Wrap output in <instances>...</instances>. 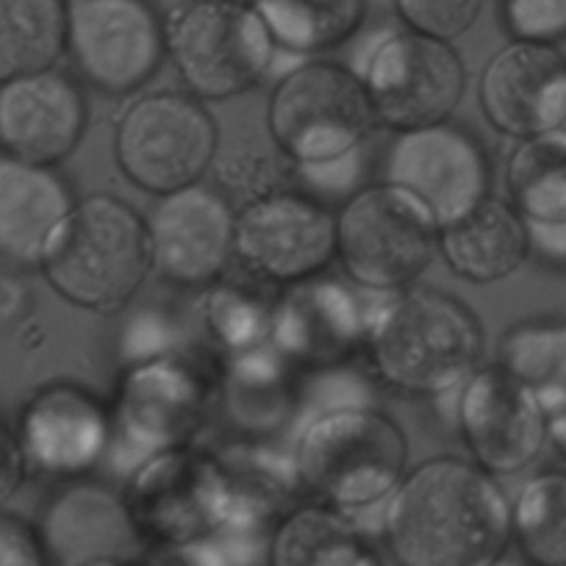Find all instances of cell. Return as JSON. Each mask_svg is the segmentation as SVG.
Returning <instances> with one entry per match:
<instances>
[{"mask_svg":"<svg viewBox=\"0 0 566 566\" xmlns=\"http://www.w3.org/2000/svg\"><path fill=\"white\" fill-rule=\"evenodd\" d=\"M549 442H553V448L558 450L560 455L566 459V411L555 413V417H549Z\"/></svg>","mask_w":566,"mask_h":566,"instance_id":"8d00e7d4","label":"cell"},{"mask_svg":"<svg viewBox=\"0 0 566 566\" xmlns=\"http://www.w3.org/2000/svg\"><path fill=\"white\" fill-rule=\"evenodd\" d=\"M220 156V128L187 90H156L125 103L114 119V161L150 198L203 181Z\"/></svg>","mask_w":566,"mask_h":566,"instance_id":"52a82bcc","label":"cell"},{"mask_svg":"<svg viewBox=\"0 0 566 566\" xmlns=\"http://www.w3.org/2000/svg\"><path fill=\"white\" fill-rule=\"evenodd\" d=\"M281 290L239 266L237 275H222L206 295V328L217 347L231 358L261 350L272 342V319Z\"/></svg>","mask_w":566,"mask_h":566,"instance_id":"83f0119b","label":"cell"},{"mask_svg":"<svg viewBox=\"0 0 566 566\" xmlns=\"http://www.w3.org/2000/svg\"><path fill=\"white\" fill-rule=\"evenodd\" d=\"M402 29L455 42L475 29L483 14V0H395Z\"/></svg>","mask_w":566,"mask_h":566,"instance_id":"4dcf8cb0","label":"cell"},{"mask_svg":"<svg viewBox=\"0 0 566 566\" xmlns=\"http://www.w3.org/2000/svg\"><path fill=\"white\" fill-rule=\"evenodd\" d=\"M497 364L525 386L547 417L566 411V323L564 319H522L503 331Z\"/></svg>","mask_w":566,"mask_h":566,"instance_id":"484cf974","label":"cell"},{"mask_svg":"<svg viewBox=\"0 0 566 566\" xmlns=\"http://www.w3.org/2000/svg\"><path fill=\"white\" fill-rule=\"evenodd\" d=\"M505 192L527 228L566 222V125L520 139L505 161Z\"/></svg>","mask_w":566,"mask_h":566,"instance_id":"d4e9b609","label":"cell"},{"mask_svg":"<svg viewBox=\"0 0 566 566\" xmlns=\"http://www.w3.org/2000/svg\"><path fill=\"white\" fill-rule=\"evenodd\" d=\"M295 483L350 520L386 509L408 472L406 431L373 406H334L303 424L292 459Z\"/></svg>","mask_w":566,"mask_h":566,"instance_id":"3957f363","label":"cell"},{"mask_svg":"<svg viewBox=\"0 0 566 566\" xmlns=\"http://www.w3.org/2000/svg\"><path fill=\"white\" fill-rule=\"evenodd\" d=\"M486 334L478 314L437 286L391 292L369 317L367 356L375 378L400 397L459 391L481 369Z\"/></svg>","mask_w":566,"mask_h":566,"instance_id":"7a4b0ae2","label":"cell"},{"mask_svg":"<svg viewBox=\"0 0 566 566\" xmlns=\"http://www.w3.org/2000/svg\"><path fill=\"white\" fill-rule=\"evenodd\" d=\"M154 272L181 290H209L233 264L237 209L220 187L198 181L159 195L145 211Z\"/></svg>","mask_w":566,"mask_h":566,"instance_id":"2e32d148","label":"cell"},{"mask_svg":"<svg viewBox=\"0 0 566 566\" xmlns=\"http://www.w3.org/2000/svg\"><path fill=\"white\" fill-rule=\"evenodd\" d=\"M165 20L167 59L198 101H233L270 73L277 45L250 0H187Z\"/></svg>","mask_w":566,"mask_h":566,"instance_id":"9c48e42d","label":"cell"},{"mask_svg":"<svg viewBox=\"0 0 566 566\" xmlns=\"http://www.w3.org/2000/svg\"><path fill=\"white\" fill-rule=\"evenodd\" d=\"M367 553L356 520L312 500L275 522L266 566H358Z\"/></svg>","mask_w":566,"mask_h":566,"instance_id":"cb8c5ba5","label":"cell"},{"mask_svg":"<svg viewBox=\"0 0 566 566\" xmlns=\"http://www.w3.org/2000/svg\"><path fill=\"white\" fill-rule=\"evenodd\" d=\"M277 51L319 56L358 34L369 0H250Z\"/></svg>","mask_w":566,"mask_h":566,"instance_id":"4316f807","label":"cell"},{"mask_svg":"<svg viewBox=\"0 0 566 566\" xmlns=\"http://www.w3.org/2000/svg\"><path fill=\"white\" fill-rule=\"evenodd\" d=\"M36 531L51 566L136 564L150 553L123 489L92 475L59 483L42 503Z\"/></svg>","mask_w":566,"mask_h":566,"instance_id":"e0dca14e","label":"cell"},{"mask_svg":"<svg viewBox=\"0 0 566 566\" xmlns=\"http://www.w3.org/2000/svg\"><path fill=\"white\" fill-rule=\"evenodd\" d=\"M217 400V378L209 367L184 353L139 358L123 375L112 406L108 461L130 467L170 450L189 448Z\"/></svg>","mask_w":566,"mask_h":566,"instance_id":"8992f818","label":"cell"},{"mask_svg":"<svg viewBox=\"0 0 566 566\" xmlns=\"http://www.w3.org/2000/svg\"><path fill=\"white\" fill-rule=\"evenodd\" d=\"M500 23L511 40L558 45L566 40V0H500Z\"/></svg>","mask_w":566,"mask_h":566,"instance_id":"d6a6232c","label":"cell"},{"mask_svg":"<svg viewBox=\"0 0 566 566\" xmlns=\"http://www.w3.org/2000/svg\"><path fill=\"white\" fill-rule=\"evenodd\" d=\"M380 533L395 566H489L511 544V500L475 461L433 455L406 472Z\"/></svg>","mask_w":566,"mask_h":566,"instance_id":"6da1fadb","label":"cell"},{"mask_svg":"<svg viewBox=\"0 0 566 566\" xmlns=\"http://www.w3.org/2000/svg\"><path fill=\"white\" fill-rule=\"evenodd\" d=\"M380 181L417 198L442 228L489 198L492 159L475 130L448 119L397 130L380 161Z\"/></svg>","mask_w":566,"mask_h":566,"instance_id":"5bb4252c","label":"cell"},{"mask_svg":"<svg viewBox=\"0 0 566 566\" xmlns=\"http://www.w3.org/2000/svg\"><path fill=\"white\" fill-rule=\"evenodd\" d=\"M67 51V0H0V84L51 70Z\"/></svg>","mask_w":566,"mask_h":566,"instance_id":"f1b7e54d","label":"cell"},{"mask_svg":"<svg viewBox=\"0 0 566 566\" xmlns=\"http://www.w3.org/2000/svg\"><path fill=\"white\" fill-rule=\"evenodd\" d=\"M40 270L70 306L101 317L125 312L154 272L145 214L112 192L78 198Z\"/></svg>","mask_w":566,"mask_h":566,"instance_id":"277c9868","label":"cell"},{"mask_svg":"<svg viewBox=\"0 0 566 566\" xmlns=\"http://www.w3.org/2000/svg\"><path fill=\"white\" fill-rule=\"evenodd\" d=\"M358 566H380V564H378V558H375L373 553H367V555H364V560H361V564H358Z\"/></svg>","mask_w":566,"mask_h":566,"instance_id":"f35d334b","label":"cell"},{"mask_svg":"<svg viewBox=\"0 0 566 566\" xmlns=\"http://www.w3.org/2000/svg\"><path fill=\"white\" fill-rule=\"evenodd\" d=\"M489 566H533V564H527L525 558H509V555H500V558L492 560Z\"/></svg>","mask_w":566,"mask_h":566,"instance_id":"74e56055","label":"cell"},{"mask_svg":"<svg viewBox=\"0 0 566 566\" xmlns=\"http://www.w3.org/2000/svg\"><path fill=\"white\" fill-rule=\"evenodd\" d=\"M358 75L378 125L395 134L448 123L467 92L464 59L453 42L408 29L380 34Z\"/></svg>","mask_w":566,"mask_h":566,"instance_id":"8fae6325","label":"cell"},{"mask_svg":"<svg viewBox=\"0 0 566 566\" xmlns=\"http://www.w3.org/2000/svg\"><path fill=\"white\" fill-rule=\"evenodd\" d=\"M233 261L277 290L323 275L336 261V211L295 187L244 200L237 209Z\"/></svg>","mask_w":566,"mask_h":566,"instance_id":"4fadbf2b","label":"cell"},{"mask_svg":"<svg viewBox=\"0 0 566 566\" xmlns=\"http://www.w3.org/2000/svg\"><path fill=\"white\" fill-rule=\"evenodd\" d=\"M75 78L125 97L167 62V20L154 0H67V51Z\"/></svg>","mask_w":566,"mask_h":566,"instance_id":"30bf717a","label":"cell"},{"mask_svg":"<svg viewBox=\"0 0 566 566\" xmlns=\"http://www.w3.org/2000/svg\"><path fill=\"white\" fill-rule=\"evenodd\" d=\"M90 125L84 84L64 70L18 75L0 84V154L59 167Z\"/></svg>","mask_w":566,"mask_h":566,"instance_id":"44dd1931","label":"cell"},{"mask_svg":"<svg viewBox=\"0 0 566 566\" xmlns=\"http://www.w3.org/2000/svg\"><path fill=\"white\" fill-rule=\"evenodd\" d=\"M95 566H150L148 560H136V564H95Z\"/></svg>","mask_w":566,"mask_h":566,"instance_id":"ab89813d","label":"cell"},{"mask_svg":"<svg viewBox=\"0 0 566 566\" xmlns=\"http://www.w3.org/2000/svg\"><path fill=\"white\" fill-rule=\"evenodd\" d=\"M437 255L439 222L391 184H367L336 211V261L358 290L380 295L408 290Z\"/></svg>","mask_w":566,"mask_h":566,"instance_id":"ba28073f","label":"cell"},{"mask_svg":"<svg viewBox=\"0 0 566 566\" xmlns=\"http://www.w3.org/2000/svg\"><path fill=\"white\" fill-rule=\"evenodd\" d=\"M25 478H29V467H25L14 428L0 417V511L20 492Z\"/></svg>","mask_w":566,"mask_h":566,"instance_id":"e575fe53","label":"cell"},{"mask_svg":"<svg viewBox=\"0 0 566 566\" xmlns=\"http://www.w3.org/2000/svg\"><path fill=\"white\" fill-rule=\"evenodd\" d=\"M12 428L29 475L56 483L92 475L112 453V406L73 380H53L31 391Z\"/></svg>","mask_w":566,"mask_h":566,"instance_id":"9a60e30c","label":"cell"},{"mask_svg":"<svg viewBox=\"0 0 566 566\" xmlns=\"http://www.w3.org/2000/svg\"><path fill=\"white\" fill-rule=\"evenodd\" d=\"M75 200L56 167L0 154V261L40 270Z\"/></svg>","mask_w":566,"mask_h":566,"instance_id":"7402d4cb","label":"cell"},{"mask_svg":"<svg viewBox=\"0 0 566 566\" xmlns=\"http://www.w3.org/2000/svg\"><path fill=\"white\" fill-rule=\"evenodd\" d=\"M378 128L356 70L312 59L283 75L266 103V134L292 170H317L367 150Z\"/></svg>","mask_w":566,"mask_h":566,"instance_id":"5b68a950","label":"cell"},{"mask_svg":"<svg viewBox=\"0 0 566 566\" xmlns=\"http://www.w3.org/2000/svg\"><path fill=\"white\" fill-rule=\"evenodd\" d=\"M439 255L455 277L489 286L511 277L531 259V237L514 206L489 195L439 228Z\"/></svg>","mask_w":566,"mask_h":566,"instance_id":"603a6c76","label":"cell"},{"mask_svg":"<svg viewBox=\"0 0 566 566\" xmlns=\"http://www.w3.org/2000/svg\"><path fill=\"white\" fill-rule=\"evenodd\" d=\"M511 542L533 566H566V470L527 478L511 503Z\"/></svg>","mask_w":566,"mask_h":566,"instance_id":"f546056e","label":"cell"},{"mask_svg":"<svg viewBox=\"0 0 566 566\" xmlns=\"http://www.w3.org/2000/svg\"><path fill=\"white\" fill-rule=\"evenodd\" d=\"M459 395V433L470 461L494 478L527 470L549 442V417L497 364L481 367Z\"/></svg>","mask_w":566,"mask_h":566,"instance_id":"d6986e66","label":"cell"},{"mask_svg":"<svg viewBox=\"0 0 566 566\" xmlns=\"http://www.w3.org/2000/svg\"><path fill=\"white\" fill-rule=\"evenodd\" d=\"M373 306L356 283L323 275L283 286L277 295L272 342L290 367L334 369L364 353Z\"/></svg>","mask_w":566,"mask_h":566,"instance_id":"ac0fdd59","label":"cell"},{"mask_svg":"<svg viewBox=\"0 0 566 566\" xmlns=\"http://www.w3.org/2000/svg\"><path fill=\"white\" fill-rule=\"evenodd\" d=\"M478 103L497 134L531 139L566 125V56L558 45L511 40L478 81Z\"/></svg>","mask_w":566,"mask_h":566,"instance_id":"ffe728a7","label":"cell"},{"mask_svg":"<svg viewBox=\"0 0 566 566\" xmlns=\"http://www.w3.org/2000/svg\"><path fill=\"white\" fill-rule=\"evenodd\" d=\"M0 566H51L36 525L0 511Z\"/></svg>","mask_w":566,"mask_h":566,"instance_id":"836d02e7","label":"cell"},{"mask_svg":"<svg viewBox=\"0 0 566 566\" xmlns=\"http://www.w3.org/2000/svg\"><path fill=\"white\" fill-rule=\"evenodd\" d=\"M123 492L150 547L181 549L231 520L228 467L192 444L136 467Z\"/></svg>","mask_w":566,"mask_h":566,"instance_id":"7c38bea8","label":"cell"},{"mask_svg":"<svg viewBox=\"0 0 566 566\" xmlns=\"http://www.w3.org/2000/svg\"><path fill=\"white\" fill-rule=\"evenodd\" d=\"M292 172L295 170H292L290 161L283 159L275 145H272V150L259 148V145L239 148L228 154L220 167V178L226 189L242 192L248 200L272 192V189L290 187Z\"/></svg>","mask_w":566,"mask_h":566,"instance_id":"1f68e13d","label":"cell"},{"mask_svg":"<svg viewBox=\"0 0 566 566\" xmlns=\"http://www.w3.org/2000/svg\"><path fill=\"white\" fill-rule=\"evenodd\" d=\"M531 237V255L542 264L566 266V222L553 228H527Z\"/></svg>","mask_w":566,"mask_h":566,"instance_id":"d590c367","label":"cell"}]
</instances>
